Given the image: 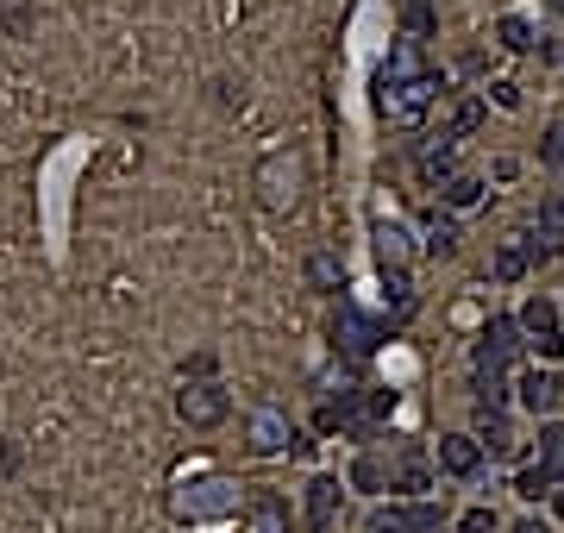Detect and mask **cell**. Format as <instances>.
<instances>
[{
    "instance_id": "30",
    "label": "cell",
    "mask_w": 564,
    "mask_h": 533,
    "mask_svg": "<svg viewBox=\"0 0 564 533\" xmlns=\"http://www.w3.org/2000/svg\"><path fill=\"white\" fill-rule=\"evenodd\" d=\"M458 533H495V508H470V514H458Z\"/></svg>"
},
{
    "instance_id": "19",
    "label": "cell",
    "mask_w": 564,
    "mask_h": 533,
    "mask_svg": "<svg viewBox=\"0 0 564 533\" xmlns=\"http://www.w3.org/2000/svg\"><path fill=\"white\" fill-rule=\"evenodd\" d=\"M377 257L383 264H408V227L402 220H377Z\"/></svg>"
},
{
    "instance_id": "35",
    "label": "cell",
    "mask_w": 564,
    "mask_h": 533,
    "mask_svg": "<svg viewBox=\"0 0 564 533\" xmlns=\"http://www.w3.org/2000/svg\"><path fill=\"white\" fill-rule=\"evenodd\" d=\"M489 95H495V107H520V95H514V82H495Z\"/></svg>"
},
{
    "instance_id": "22",
    "label": "cell",
    "mask_w": 564,
    "mask_h": 533,
    "mask_svg": "<svg viewBox=\"0 0 564 533\" xmlns=\"http://www.w3.org/2000/svg\"><path fill=\"white\" fill-rule=\"evenodd\" d=\"M383 295L395 314H408L414 307V282H408V264H383Z\"/></svg>"
},
{
    "instance_id": "2",
    "label": "cell",
    "mask_w": 564,
    "mask_h": 533,
    "mask_svg": "<svg viewBox=\"0 0 564 533\" xmlns=\"http://www.w3.org/2000/svg\"><path fill=\"white\" fill-rule=\"evenodd\" d=\"M302 182H308V163L295 152H270L263 157V170H257V195H263V207H295L302 202Z\"/></svg>"
},
{
    "instance_id": "3",
    "label": "cell",
    "mask_w": 564,
    "mask_h": 533,
    "mask_svg": "<svg viewBox=\"0 0 564 533\" xmlns=\"http://www.w3.org/2000/svg\"><path fill=\"white\" fill-rule=\"evenodd\" d=\"M176 414L188 421V427H220V421L232 414V396H226V389H220L213 377H182Z\"/></svg>"
},
{
    "instance_id": "6",
    "label": "cell",
    "mask_w": 564,
    "mask_h": 533,
    "mask_svg": "<svg viewBox=\"0 0 564 533\" xmlns=\"http://www.w3.org/2000/svg\"><path fill=\"white\" fill-rule=\"evenodd\" d=\"M520 320V339L534 346L539 358H564V332H559V302H545V295H534V302L514 314Z\"/></svg>"
},
{
    "instance_id": "28",
    "label": "cell",
    "mask_w": 564,
    "mask_h": 533,
    "mask_svg": "<svg viewBox=\"0 0 564 533\" xmlns=\"http://www.w3.org/2000/svg\"><path fill=\"white\" fill-rule=\"evenodd\" d=\"M539 163H552V170H564V120L545 138H539Z\"/></svg>"
},
{
    "instance_id": "21",
    "label": "cell",
    "mask_w": 564,
    "mask_h": 533,
    "mask_svg": "<svg viewBox=\"0 0 564 533\" xmlns=\"http://www.w3.org/2000/svg\"><path fill=\"white\" fill-rule=\"evenodd\" d=\"M495 38H502V51H534L539 45V32L527 26L520 13H502V20H495Z\"/></svg>"
},
{
    "instance_id": "32",
    "label": "cell",
    "mask_w": 564,
    "mask_h": 533,
    "mask_svg": "<svg viewBox=\"0 0 564 533\" xmlns=\"http://www.w3.org/2000/svg\"><path fill=\"white\" fill-rule=\"evenodd\" d=\"M370 533H420V528H408V521L389 508V514H377V521H370Z\"/></svg>"
},
{
    "instance_id": "24",
    "label": "cell",
    "mask_w": 564,
    "mask_h": 533,
    "mask_svg": "<svg viewBox=\"0 0 564 533\" xmlns=\"http://www.w3.org/2000/svg\"><path fill=\"white\" fill-rule=\"evenodd\" d=\"M539 458L564 477V421H545V427H539Z\"/></svg>"
},
{
    "instance_id": "25",
    "label": "cell",
    "mask_w": 564,
    "mask_h": 533,
    "mask_svg": "<svg viewBox=\"0 0 564 533\" xmlns=\"http://www.w3.org/2000/svg\"><path fill=\"white\" fill-rule=\"evenodd\" d=\"M483 113H489V101H458V107H452V126H445V132H452V138H470V132L483 126Z\"/></svg>"
},
{
    "instance_id": "11",
    "label": "cell",
    "mask_w": 564,
    "mask_h": 533,
    "mask_svg": "<svg viewBox=\"0 0 564 533\" xmlns=\"http://www.w3.org/2000/svg\"><path fill=\"white\" fill-rule=\"evenodd\" d=\"M339 508H345V483H339V477H314L308 483V528L327 533L339 521Z\"/></svg>"
},
{
    "instance_id": "1",
    "label": "cell",
    "mask_w": 564,
    "mask_h": 533,
    "mask_svg": "<svg viewBox=\"0 0 564 533\" xmlns=\"http://www.w3.org/2000/svg\"><path fill=\"white\" fill-rule=\"evenodd\" d=\"M238 508H245V496H238V483H232V477H195V483H182L176 496H170V514H176L182 528L232 521Z\"/></svg>"
},
{
    "instance_id": "10",
    "label": "cell",
    "mask_w": 564,
    "mask_h": 533,
    "mask_svg": "<svg viewBox=\"0 0 564 533\" xmlns=\"http://www.w3.org/2000/svg\"><path fill=\"white\" fill-rule=\"evenodd\" d=\"M520 408H527V414L564 408V377L559 371H527V377H520Z\"/></svg>"
},
{
    "instance_id": "20",
    "label": "cell",
    "mask_w": 564,
    "mask_h": 533,
    "mask_svg": "<svg viewBox=\"0 0 564 533\" xmlns=\"http://www.w3.org/2000/svg\"><path fill=\"white\" fill-rule=\"evenodd\" d=\"M252 521H257V533H289V508H282V496H252Z\"/></svg>"
},
{
    "instance_id": "16",
    "label": "cell",
    "mask_w": 564,
    "mask_h": 533,
    "mask_svg": "<svg viewBox=\"0 0 564 533\" xmlns=\"http://www.w3.org/2000/svg\"><path fill=\"white\" fill-rule=\"evenodd\" d=\"M452 163H458V138H452V132H439L433 145L420 152V177H427V182H445V177H452Z\"/></svg>"
},
{
    "instance_id": "29",
    "label": "cell",
    "mask_w": 564,
    "mask_h": 533,
    "mask_svg": "<svg viewBox=\"0 0 564 533\" xmlns=\"http://www.w3.org/2000/svg\"><path fill=\"white\" fill-rule=\"evenodd\" d=\"M534 232H552V239H564V202L552 195V202H539V227Z\"/></svg>"
},
{
    "instance_id": "23",
    "label": "cell",
    "mask_w": 564,
    "mask_h": 533,
    "mask_svg": "<svg viewBox=\"0 0 564 533\" xmlns=\"http://www.w3.org/2000/svg\"><path fill=\"white\" fill-rule=\"evenodd\" d=\"M495 277H502V282H520V277H527V245H520V239H508V245L495 252Z\"/></svg>"
},
{
    "instance_id": "18",
    "label": "cell",
    "mask_w": 564,
    "mask_h": 533,
    "mask_svg": "<svg viewBox=\"0 0 564 533\" xmlns=\"http://www.w3.org/2000/svg\"><path fill=\"white\" fill-rule=\"evenodd\" d=\"M439 202L452 207V214H464V207L483 202V182H477V177H458V170H452V177L439 182Z\"/></svg>"
},
{
    "instance_id": "31",
    "label": "cell",
    "mask_w": 564,
    "mask_h": 533,
    "mask_svg": "<svg viewBox=\"0 0 564 533\" xmlns=\"http://www.w3.org/2000/svg\"><path fill=\"white\" fill-rule=\"evenodd\" d=\"M408 26H414V38H427V32H433V0H414V7H408Z\"/></svg>"
},
{
    "instance_id": "15",
    "label": "cell",
    "mask_w": 564,
    "mask_h": 533,
    "mask_svg": "<svg viewBox=\"0 0 564 533\" xmlns=\"http://www.w3.org/2000/svg\"><path fill=\"white\" fill-rule=\"evenodd\" d=\"M302 277H308V289H320V295H339V289H345V264H339L333 252H314L308 264H302Z\"/></svg>"
},
{
    "instance_id": "12",
    "label": "cell",
    "mask_w": 564,
    "mask_h": 533,
    "mask_svg": "<svg viewBox=\"0 0 564 533\" xmlns=\"http://www.w3.org/2000/svg\"><path fill=\"white\" fill-rule=\"evenodd\" d=\"M458 214L445 207V214H427V227H420V252L427 257H458Z\"/></svg>"
},
{
    "instance_id": "13",
    "label": "cell",
    "mask_w": 564,
    "mask_h": 533,
    "mask_svg": "<svg viewBox=\"0 0 564 533\" xmlns=\"http://www.w3.org/2000/svg\"><path fill=\"white\" fill-rule=\"evenodd\" d=\"M477 446H483L489 458H508L514 452V427L502 408H477Z\"/></svg>"
},
{
    "instance_id": "9",
    "label": "cell",
    "mask_w": 564,
    "mask_h": 533,
    "mask_svg": "<svg viewBox=\"0 0 564 533\" xmlns=\"http://www.w3.org/2000/svg\"><path fill=\"white\" fill-rule=\"evenodd\" d=\"M439 471H445V477H477V471H483L477 433H439Z\"/></svg>"
},
{
    "instance_id": "8",
    "label": "cell",
    "mask_w": 564,
    "mask_h": 533,
    "mask_svg": "<svg viewBox=\"0 0 564 533\" xmlns=\"http://www.w3.org/2000/svg\"><path fill=\"white\" fill-rule=\"evenodd\" d=\"M433 70H427V45L420 38H395L389 45V70H383V88H408V82H427Z\"/></svg>"
},
{
    "instance_id": "33",
    "label": "cell",
    "mask_w": 564,
    "mask_h": 533,
    "mask_svg": "<svg viewBox=\"0 0 564 533\" xmlns=\"http://www.w3.org/2000/svg\"><path fill=\"white\" fill-rule=\"evenodd\" d=\"M182 377H213V352H195L182 364Z\"/></svg>"
},
{
    "instance_id": "27",
    "label": "cell",
    "mask_w": 564,
    "mask_h": 533,
    "mask_svg": "<svg viewBox=\"0 0 564 533\" xmlns=\"http://www.w3.org/2000/svg\"><path fill=\"white\" fill-rule=\"evenodd\" d=\"M520 245H527V264H552V257H559V239H552V232H527Z\"/></svg>"
},
{
    "instance_id": "4",
    "label": "cell",
    "mask_w": 564,
    "mask_h": 533,
    "mask_svg": "<svg viewBox=\"0 0 564 533\" xmlns=\"http://www.w3.org/2000/svg\"><path fill=\"white\" fill-rule=\"evenodd\" d=\"M520 346H527V339H520V320L495 314V320L477 332V346H470V364H477V371H508L514 358H520Z\"/></svg>"
},
{
    "instance_id": "5",
    "label": "cell",
    "mask_w": 564,
    "mask_h": 533,
    "mask_svg": "<svg viewBox=\"0 0 564 533\" xmlns=\"http://www.w3.org/2000/svg\"><path fill=\"white\" fill-rule=\"evenodd\" d=\"M389 339V327L383 320H370L364 307H352V302H339V314H333V346L345 358H370L377 346Z\"/></svg>"
},
{
    "instance_id": "7",
    "label": "cell",
    "mask_w": 564,
    "mask_h": 533,
    "mask_svg": "<svg viewBox=\"0 0 564 533\" xmlns=\"http://www.w3.org/2000/svg\"><path fill=\"white\" fill-rule=\"evenodd\" d=\"M245 452H257V458L295 452V421L282 408H257L252 421H245Z\"/></svg>"
},
{
    "instance_id": "26",
    "label": "cell",
    "mask_w": 564,
    "mask_h": 533,
    "mask_svg": "<svg viewBox=\"0 0 564 533\" xmlns=\"http://www.w3.org/2000/svg\"><path fill=\"white\" fill-rule=\"evenodd\" d=\"M383 483H389V471L377 464V458H358V464H352V489H364V496H377Z\"/></svg>"
},
{
    "instance_id": "36",
    "label": "cell",
    "mask_w": 564,
    "mask_h": 533,
    "mask_svg": "<svg viewBox=\"0 0 564 533\" xmlns=\"http://www.w3.org/2000/svg\"><path fill=\"white\" fill-rule=\"evenodd\" d=\"M514 533H545V528H539V521H520V528H514Z\"/></svg>"
},
{
    "instance_id": "37",
    "label": "cell",
    "mask_w": 564,
    "mask_h": 533,
    "mask_svg": "<svg viewBox=\"0 0 564 533\" xmlns=\"http://www.w3.org/2000/svg\"><path fill=\"white\" fill-rule=\"evenodd\" d=\"M552 502H559V514H564V483H559V489H552Z\"/></svg>"
},
{
    "instance_id": "17",
    "label": "cell",
    "mask_w": 564,
    "mask_h": 533,
    "mask_svg": "<svg viewBox=\"0 0 564 533\" xmlns=\"http://www.w3.org/2000/svg\"><path fill=\"white\" fill-rule=\"evenodd\" d=\"M559 483H564V477L552 471V464H545V458H539V464H527V471L514 477V496H527V502H539V496H552Z\"/></svg>"
},
{
    "instance_id": "34",
    "label": "cell",
    "mask_w": 564,
    "mask_h": 533,
    "mask_svg": "<svg viewBox=\"0 0 564 533\" xmlns=\"http://www.w3.org/2000/svg\"><path fill=\"white\" fill-rule=\"evenodd\" d=\"M13 471H20V446H13V439H0V477H13Z\"/></svg>"
},
{
    "instance_id": "14",
    "label": "cell",
    "mask_w": 564,
    "mask_h": 533,
    "mask_svg": "<svg viewBox=\"0 0 564 533\" xmlns=\"http://www.w3.org/2000/svg\"><path fill=\"white\" fill-rule=\"evenodd\" d=\"M389 489H402V496H427V489H433V471H427L414 452H402L395 464H389Z\"/></svg>"
}]
</instances>
